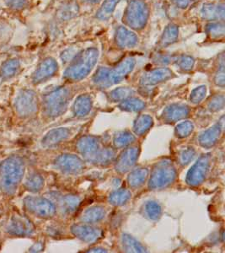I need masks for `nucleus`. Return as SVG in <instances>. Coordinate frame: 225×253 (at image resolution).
<instances>
[{
	"instance_id": "1",
	"label": "nucleus",
	"mask_w": 225,
	"mask_h": 253,
	"mask_svg": "<svg viewBox=\"0 0 225 253\" xmlns=\"http://www.w3.org/2000/svg\"><path fill=\"white\" fill-rule=\"evenodd\" d=\"M24 163L17 156L6 159L0 164V187L5 194L15 193L24 175Z\"/></svg>"
},
{
	"instance_id": "2",
	"label": "nucleus",
	"mask_w": 225,
	"mask_h": 253,
	"mask_svg": "<svg viewBox=\"0 0 225 253\" xmlns=\"http://www.w3.org/2000/svg\"><path fill=\"white\" fill-rule=\"evenodd\" d=\"M98 56V50L95 48H88L76 55L65 72V77L71 80L84 78L95 66Z\"/></svg>"
},
{
	"instance_id": "3",
	"label": "nucleus",
	"mask_w": 225,
	"mask_h": 253,
	"mask_svg": "<svg viewBox=\"0 0 225 253\" xmlns=\"http://www.w3.org/2000/svg\"><path fill=\"white\" fill-rule=\"evenodd\" d=\"M135 60L133 58H129L122 61L118 66L112 70L106 68H101L96 73L94 81L95 83L101 85L118 83L128 73L133 70Z\"/></svg>"
},
{
	"instance_id": "4",
	"label": "nucleus",
	"mask_w": 225,
	"mask_h": 253,
	"mask_svg": "<svg viewBox=\"0 0 225 253\" xmlns=\"http://www.w3.org/2000/svg\"><path fill=\"white\" fill-rule=\"evenodd\" d=\"M148 18L147 4L142 0H132L125 13V20L127 25L133 29H143L147 23Z\"/></svg>"
},
{
	"instance_id": "5",
	"label": "nucleus",
	"mask_w": 225,
	"mask_h": 253,
	"mask_svg": "<svg viewBox=\"0 0 225 253\" xmlns=\"http://www.w3.org/2000/svg\"><path fill=\"white\" fill-rule=\"evenodd\" d=\"M24 203L26 210L40 218H49L55 213L53 205L46 199L28 197Z\"/></svg>"
},
{
	"instance_id": "6",
	"label": "nucleus",
	"mask_w": 225,
	"mask_h": 253,
	"mask_svg": "<svg viewBox=\"0 0 225 253\" xmlns=\"http://www.w3.org/2000/svg\"><path fill=\"white\" fill-rule=\"evenodd\" d=\"M15 106L20 116L31 115L38 108V99L35 93L31 90H22L15 100Z\"/></svg>"
},
{
	"instance_id": "7",
	"label": "nucleus",
	"mask_w": 225,
	"mask_h": 253,
	"mask_svg": "<svg viewBox=\"0 0 225 253\" xmlns=\"http://www.w3.org/2000/svg\"><path fill=\"white\" fill-rule=\"evenodd\" d=\"M69 93L66 89H58L46 95L45 99L46 108L50 115L56 116L63 110L67 103Z\"/></svg>"
},
{
	"instance_id": "8",
	"label": "nucleus",
	"mask_w": 225,
	"mask_h": 253,
	"mask_svg": "<svg viewBox=\"0 0 225 253\" xmlns=\"http://www.w3.org/2000/svg\"><path fill=\"white\" fill-rule=\"evenodd\" d=\"M34 227L29 219L20 214L12 216L8 226V231L15 236H28L33 232Z\"/></svg>"
},
{
	"instance_id": "9",
	"label": "nucleus",
	"mask_w": 225,
	"mask_h": 253,
	"mask_svg": "<svg viewBox=\"0 0 225 253\" xmlns=\"http://www.w3.org/2000/svg\"><path fill=\"white\" fill-rule=\"evenodd\" d=\"M58 70V63L53 58H46L40 63L33 75V82L40 83L55 74Z\"/></svg>"
},
{
	"instance_id": "10",
	"label": "nucleus",
	"mask_w": 225,
	"mask_h": 253,
	"mask_svg": "<svg viewBox=\"0 0 225 253\" xmlns=\"http://www.w3.org/2000/svg\"><path fill=\"white\" fill-rule=\"evenodd\" d=\"M116 43L121 48H133L138 43V37L124 26H120L115 33Z\"/></svg>"
},
{
	"instance_id": "11",
	"label": "nucleus",
	"mask_w": 225,
	"mask_h": 253,
	"mask_svg": "<svg viewBox=\"0 0 225 253\" xmlns=\"http://www.w3.org/2000/svg\"><path fill=\"white\" fill-rule=\"evenodd\" d=\"M225 14V5L222 3H206L201 10L202 18L208 20H224Z\"/></svg>"
},
{
	"instance_id": "12",
	"label": "nucleus",
	"mask_w": 225,
	"mask_h": 253,
	"mask_svg": "<svg viewBox=\"0 0 225 253\" xmlns=\"http://www.w3.org/2000/svg\"><path fill=\"white\" fill-rule=\"evenodd\" d=\"M171 72L168 69H159L145 74L142 78V83L145 84H154L160 81L170 78Z\"/></svg>"
},
{
	"instance_id": "13",
	"label": "nucleus",
	"mask_w": 225,
	"mask_h": 253,
	"mask_svg": "<svg viewBox=\"0 0 225 253\" xmlns=\"http://www.w3.org/2000/svg\"><path fill=\"white\" fill-rule=\"evenodd\" d=\"M178 27L176 25L170 24L165 28V32L162 35L161 39L159 42V46L166 47L174 42H176L178 38Z\"/></svg>"
},
{
	"instance_id": "14",
	"label": "nucleus",
	"mask_w": 225,
	"mask_h": 253,
	"mask_svg": "<svg viewBox=\"0 0 225 253\" xmlns=\"http://www.w3.org/2000/svg\"><path fill=\"white\" fill-rule=\"evenodd\" d=\"M207 168H208V161H207V159L205 157H203L192 168V170L190 171V174L188 175H189V178H190V181H192V182H190V183H192V184L194 182L197 183L200 180H202L203 176H204V173H206Z\"/></svg>"
},
{
	"instance_id": "15",
	"label": "nucleus",
	"mask_w": 225,
	"mask_h": 253,
	"mask_svg": "<svg viewBox=\"0 0 225 253\" xmlns=\"http://www.w3.org/2000/svg\"><path fill=\"white\" fill-rule=\"evenodd\" d=\"M20 69V62L13 58L6 61L0 68V75L3 79L12 78L14 75H16L18 70Z\"/></svg>"
},
{
	"instance_id": "16",
	"label": "nucleus",
	"mask_w": 225,
	"mask_h": 253,
	"mask_svg": "<svg viewBox=\"0 0 225 253\" xmlns=\"http://www.w3.org/2000/svg\"><path fill=\"white\" fill-rule=\"evenodd\" d=\"M78 3L75 2L67 3L61 7L58 12V15L61 20H70L71 18L75 17L78 15Z\"/></svg>"
},
{
	"instance_id": "17",
	"label": "nucleus",
	"mask_w": 225,
	"mask_h": 253,
	"mask_svg": "<svg viewBox=\"0 0 225 253\" xmlns=\"http://www.w3.org/2000/svg\"><path fill=\"white\" fill-rule=\"evenodd\" d=\"M121 0H105L104 3L97 12V18L100 20H107L115 11V6Z\"/></svg>"
},
{
	"instance_id": "18",
	"label": "nucleus",
	"mask_w": 225,
	"mask_h": 253,
	"mask_svg": "<svg viewBox=\"0 0 225 253\" xmlns=\"http://www.w3.org/2000/svg\"><path fill=\"white\" fill-rule=\"evenodd\" d=\"M168 168H159V170H157L155 174L153 176V182L156 183L157 186L161 184H165L167 183V181H170L174 175L172 174V169L171 170H167Z\"/></svg>"
},
{
	"instance_id": "19",
	"label": "nucleus",
	"mask_w": 225,
	"mask_h": 253,
	"mask_svg": "<svg viewBox=\"0 0 225 253\" xmlns=\"http://www.w3.org/2000/svg\"><path fill=\"white\" fill-rule=\"evenodd\" d=\"M206 32L212 38H220L225 36V25L220 22L208 24L206 26Z\"/></svg>"
},
{
	"instance_id": "20",
	"label": "nucleus",
	"mask_w": 225,
	"mask_h": 253,
	"mask_svg": "<svg viewBox=\"0 0 225 253\" xmlns=\"http://www.w3.org/2000/svg\"><path fill=\"white\" fill-rule=\"evenodd\" d=\"M43 179L41 178L40 175H32L26 179V187L30 191H33V192L39 191L41 187H43Z\"/></svg>"
},
{
	"instance_id": "21",
	"label": "nucleus",
	"mask_w": 225,
	"mask_h": 253,
	"mask_svg": "<svg viewBox=\"0 0 225 253\" xmlns=\"http://www.w3.org/2000/svg\"><path fill=\"white\" fill-rule=\"evenodd\" d=\"M66 136L64 130H55L49 132L46 138H44L43 144L46 145H52V144L58 143L62 138Z\"/></svg>"
},
{
	"instance_id": "22",
	"label": "nucleus",
	"mask_w": 225,
	"mask_h": 253,
	"mask_svg": "<svg viewBox=\"0 0 225 253\" xmlns=\"http://www.w3.org/2000/svg\"><path fill=\"white\" fill-rule=\"evenodd\" d=\"M27 3V0H6V4L9 9L19 11L23 9Z\"/></svg>"
},
{
	"instance_id": "23",
	"label": "nucleus",
	"mask_w": 225,
	"mask_h": 253,
	"mask_svg": "<svg viewBox=\"0 0 225 253\" xmlns=\"http://www.w3.org/2000/svg\"><path fill=\"white\" fill-rule=\"evenodd\" d=\"M178 63L181 69L189 70L192 69V67L194 66V59L189 56H182L179 58Z\"/></svg>"
},
{
	"instance_id": "24",
	"label": "nucleus",
	"mask_w": 225,
	"mask_h": 253,
	"mask_svg": "<svg viewBox=\"0 0 225 253\" xmlns=\"http://www.w3.org/2000/svg\"><path fill=\"white\" fill-rule=\"evenodd\" d=\"M147 212L150 218L157 219L160 213V208L159 205H155V204H150L148 205Z\"/></svg>"
},
{
	"instance_id": "25",
	"label": "nucleus",
	"mask_w": 225,
	"mask_h": 253,
	"mask_svg": "<svg viewBox=\"0 0 225 253\" xmlns=\"http://www.w3.org/2000/svg\"><path fill=\"white\" fill-rule=\"evenodd\" d=\"M76 50L75 48H69L65 50L63 53L61 58L64 61V62H68V61H72L76 56Z\"/></svg>"
},
{
	"instance_id": "26",
	"label": "nucleus",
	"mask_w": 225,
	"mask_h": 253,
	"mask_svg": "<svg viewBox=\"0 0 225 253\" xmlns=\"http://www.w3.org/2000/svg\"><path fill=\"white\" fill-rule=\"evenodd\" d=\"M206 94V87H200L198 89H196L193 92L192 95V99L196 101H199L201 99L204 97Z\"/></svg>"
},
{
	"instance_id": "27",
	"label": "nucleus",
	"mask_w": 225,
	"mask_h": 253,
	"mask_svg": "<svg viewBox=\"0 0 225 253\" xmlns=\"http://www.w3.org/2000/svg\"><path fill=\"white\" fill-rule=\"evenodd\" d=\"M177 7H179L181 9H186L188 6L190 5V3L192 2V0H171Z\"/></svg>"
},
{
	"instance_id": "28",
	"label": "nucleus",
	"mask_w": 225,
	"mask_h": 253,
	"mask_svg": "<svg viewBox=\"0 0 225 253\" xmlns=\"http://www.w3.org/2000/svg\"><path fill=\"white\" fill-rule=\"evenodd\" d=\"M132 92V90L128 89H116L115 90L114 92H113V95H115L116 97H125V96H127L129 93Z\"/></svg>"
},
{
	"instance_id": "29",
	"label": "nucleus",
	"mask_w": 225,
	"mask_h": 253,
	"mask_svg": "<svg viewBox=\"0 0 225 253\" xmlns=\"http://www.w3.org/2000/svg\"><path fill=\"white\" fill-rule=\"evenodd\" d=\"M83 1L88 3H98L101 0H83Z\"/></svg>"
}]
</instances>
